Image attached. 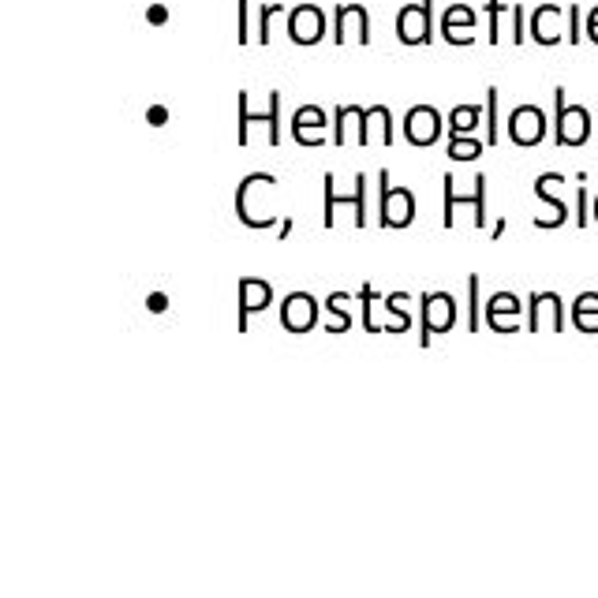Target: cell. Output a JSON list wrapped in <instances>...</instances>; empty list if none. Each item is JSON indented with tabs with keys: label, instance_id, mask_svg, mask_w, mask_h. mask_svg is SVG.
<instances>
[{
	"label": "cell",
	"instance_id": "cell-1",
	"mask_svg": "<svg viewBox=\"0 0 598 598\" xmlns=\"http://www.w3.org/2000/svg\"><path fill=\"white\" fill-rule=\"evenodd\" d=\"M236 113H240V124H236V143L247 146L251 143V124H262L266 128V143L281 146V90H270L266 98V113L251 116V94L240 90L236 94Z\"/></svg>",
	"mask_w": 598,
	"mask_h": 598
},
{
	"label": "cell",
	"instance_id": "cell-2",
	"mask_svg": "<svg viewBox=\"0 0 598 598\" xmlns=\"http://www.w3.org/2000/svg\"><path fill=\"white\" fill-rule=\"evenodd\" d=\"M591 139V113L584 105H569L565 101V86H554V143L565 146H584Z\"/></svg>",
	"mask_w": 598,
	"mask_h": 598
},
{
	"label": "cell",
	"instance_id": "cell-3",
	"mask_svg": "<svg viewBox=\"0 0 598 598\" xmlns=\"http://www.w3.org/2000/svg\"><path fill=\"white\" fill-rule=\"evenodd\" d=\"M415 217L412 187L389 184V169L378 172V225L382 228H408Z\"/></svg>",
	"mask_w": 598,
	"mask_h": 598
},
{
	"label": "cell",
	"instance_id": "cell-4",
	"mask_svg": "<svg viewBox=\"0 0 598 598\" xmlns=\"http://www.w3.org/2000/svg\"><path fill=\"white\" fill-rule=\"evenodd\" d=\"M456 303L449 292H423L419 299V344L430 348V341L438 337V333H449L456 326Z\"/></svg>",
	"mask_w": 598,
	"mask_h": 598
},
{
	"label": "cell",
	"instance_id": "cell-5",
	"mask_svg": "<svg viewBox=\"0 0 598 598\" xmlns=\"http://www.w3.org/2000/svg\"><path fill=\"white\" fill-rule=\"evenodd\" d=\"M397 38L404 45L434 42V0H419V4H404V8H400Z\"/></svg>",
	"mask_w": 598,
	"mask_h": 598
},
{
	"label": "cell",
	"instance_id": "cell-6",
	"mask_svg": "<svg viewBox=\"0 0 598 598\" xmlns=\"http://www.w3.org/2000/svg\"><path fill=\"white\" fill-rule=\"evenodd\" d=\"M445 206H442V221H445V228H453L456 225V206H471L475 210V228H483L486 225V176H475V191L471 195H460L456 191V180L445 172Z\"/></svg>",
	"mask_w": 598,
	"mask_h": 598
},
{
	"label": "cell",
	"instance_id": "cell-7",
	"mask_svg": "<svg viewBox=\"0 0 598 598\" xmlns=\"http://www.w3.org/2000/svg\"><path fill=\"white\" fill-rule=\"evenodd\" d=\"M322 38H326V12L318 4H296L288 12V42L318 45Z\"/></svg>",
	"mask_w": 598,
	"mask_h": 598
},
{
	"label": "cell",
	"instance_id": "cell-8",
	"mask_svg": "<svg viewBox=\"0 0 598 598\" xmlns=\"http://www.w3.org/2000/svg\"><path fill=\"white\" fill-rule=\"evenodd\" d=\"M352 34L359 45H371V15L363 4H337L333 8V45H344Z\"/></svg>",
	"mask_w": 598,
	"mask_h": 598
},
{
	"label": "cell",
	"instance_id": "cell-9",
	"mask_svg": "<svg viewBox=\"0 0 598 598\" xmlns=\"http://www.w3.org/2000/svg\"><path fill=\"white\" fill-rule=\"evenodd\" d=\"M400 128L412 146H434L442 139V113L434 105H415V109H408Z\"/></svg>",
	"mask_w": 598,
	"mask_h": 598
},
{
	"label": "cell",
	"instance_id": "cell-10",
	"mask_svg": "<svg viewBox=\"0 0 598 598\" xmlns=\"http://www.w3.org/2000/svg\"><path fill=\"white\" fill-rule=\"evenodd\" d=\"M281 326L288 333H311L318 326V299L311 292H288L285 303H281Z\"/></svg>",
	"mask_w": 598,
	"mask_h": 598
},
{
	"label": "cell",
	"instance_id": "cell-11",
	"mask_svg": "<svg viewBox=\"0 0 598 598\" xmlns=\"http://www.w3.org/2000/svg\"><path fill=\"white\" fill-rule=\"evenodd\" d=\"M509 139H513L516 146H539L542 139H546V113H542L539 105H520V109H513V116H509Z\"/></svg>",
	"mask_w": 598,
	"mask_h": 598
},
{
	"label": "cell",
	"instance_id": "cell-12",
	"mask_svg": "<svg viewBox=\"0 0 598 598\" xmlns=\"http://www.w3.org/2000/svg\"><path fill=\"white\" fill-rule=\"evenodd\" d=\"M326 124L329 120L322 105H299L292 113V139L299 146H322L326 139H333V135H326Z\"/></svg>",
	"mask_w": 598,
	"mask_h": 598
},
{
	"label": "cell",
	"instance_id": "cell-13",
	"mask_svg": "<svg viewBox=\"0 0 598 598\" xmlns=\"http://www.w3.org/2000/svg\"><path fill=\"white\" fill-rule=\"evenodd\" d=\"M240 303H236V311H240V333L251 329V314L255 311H266L273 303V285L270 281H262V277H240Z\"/></svg>",
	"mask_w": 598,
	"mask_h": 598
},
{
	"label": "cell",
	"instance_id": "cell-14",
	"mask_svg": "<svg viewBox=\"0 0 598 598\" xmlns=\"http://www.w3.org/2000/svg\"><path fill=\"white\" fill-rule=\"evenodd\" d=\"M542 318H550L554 333L565 329V303H561L557 292H531L527 296V333H539Z\"/></svg>",
	"mask_w": 598,
	"mask_h": 598
},
{
	"label": "cell",
	"instance_id": "cell-15",
	"mask_svg": "<svg viewBox=\"0 0 598 598\" xmlns=\"http://www.w3.org/2000/svg\"><path fill=\"white\" fill-rule=\"evenodd\" d=\"M565 8L561 4H539L531 19H527V38L539 45H557L561 42V19H565Z\"/></svg>",
	"mask_w": 598,
	"mask_h": 598
},
{
	"label": "cell",
	"instance_id": "cell-16",
	"mask_svg": "<svg viewBox=\"0 0 598 598\" xmlns=\"http://www.w3.org/2000/svg\"><path fill=\"white\" fill-rule=\"evenodd\" d=\"M524 307L527 303H520L513 292H498V296L486 303V326L494 329V333H516Z\"/></svg>",
	"mask_w": 598,
	"mask_h": 598
},
{
	"label": "cell",
	"instance_id": "cell-17",
	"mask_svg": "<svg viewBox=\"0 0 598 598\" xmlns=\"http://www.w3.org/2000/svg\"><path fill=\"white\" fill-rule=\"evenodd\" d=\"M475 23H479L475 8H468V4H453V8H445V15H442V38L449 45H471L475 42Z\"/></svg>",
	"mask_w": 598,
	"mask_h": 598
},
{
	"label": "cell",
	"instance_id": "cell-18",
	"mask_svg": "<svg viewBox=\"0 0 598 598\" xmlns=\"http://www.w3.org/2000/svg\"><path fill=\"white\" fill-rule=\"evenodd\" d=\"M356 143L359 146H371L374 139V124L382 128V139L385 146L393 143V113L385 109V105H371V109H356Z\"/></svg>",
	"mask_w": 598,
	"mask_h": 598
},
{
	"label": "cell",
	"instance_id": "cell-19",
	"mask_svg": "<svg viewBox=\"0 0 598 598\" xmlns=\"http://www.w3.org/2000/svg\"><path fill=\"white\" fill-rule=\"evenodd\" d=\"M359 303H363V329L367 333H389V307H385V296L374 292V285L359 288Z\"/></svg>",
	"mask_w": 598,
	"mask_h": 598
},
{
	"label": "cell",
	"instance_id": "cell-20",
	"mask_svg": "<svg viewBox=\"0 0 598 598\" xmlns=\"http://www.w3.org/2000/svg\"><path fill=\"white\" fill-rule=\"evenodd\" d=\"M348 303H352V296L348 292H333V296L326 299V333H348V329L356 326V318H352V311H348Z\"/></svg>",
	"mask_w": 598,
	"mask_h": 598
},
{
	"label": "cell",
	"instance_id": "cell-21",
	"mask_svg": "<svg viewBox=\"0 0 598 598\" xmlns=\"http://www.w3.org/2000/svg\"><path fill=\"white\" fill-rule=\"evenodd\" d=\"M572 326L580 333H598V292H580L572 303Z\"/></svg>",
	"mask_w": 598,
	"mask_h": 598
},
{
	"label": "cell",
	"instance_id": "cell-22",
	"mask_svg": "<svg viewBox=\"0 0 598 598\" xmlns=\"http://www.w3.org/2000/svg\"><path fill=\"white\" fill-rule=\"evenodd\" d=\"M483 120H486V109H479V105H456L453 113H449L445 131H449V135H475Z\"/></svg>",
	"mask_w": 598,
	"mask_h": 598
},
{
	"label": "cell",
	"instance_id": "cell-23",
	"mask_svg": "<svg viewBox=\"0 0 598 598\" xmlns=\"http://www.w3.org/2000/svg\"><path fill=\"white\" fill-rule=\"evenodd\" d=\"M326 202H322V221H326V228L337 225V206H352L356 210V187H352V195H341L337 191V180H333V172H326Z\"/></svg>",
	"mask_w": 598,
	"mask_h": 598
},
{
	"label": "cell",
	"instance_id": "cell-24",
	"mask_svg": "<svg viewBox=\"0 0 598 598\" xmlns=\"http://www.w3.org/2000/svg\"><path fill=\"white\" fill-rule=\"evenodd\" d=\"M554 180H557V172H542L539 180H535V199H542L546 206H554V228L557 225H565V217H569V206H565V199H557L554 191Z\"/></svg>",
	"mask_w": 598,
	"mask_h": 598
},
{
	"label": "cell",
	"instance_id": "cell-25",
	"mask_svg": "<svg viewBox=\"0 0 598 598\" xmlns=\"http://www.w3.org/2000/svg\"><path fill=\"white\" fill-rule=\"evenodd\" d=\"M385 307H389V333H408V329H412L408 292H389V296H385Z\"/></svg>",
	"mask_w": 598,
	"mask_h": 598
},
{
	"label": "cell",
	"instance_id": "cell-26",
	"mask_svg": "<svg viewBox=\"0 0 598 598\" xmlns=\"http://www.w3.org/2000/svg\"><path fill=\"white\" fill-rule=\"evenodd\" d=\"M445 150H449L453 161H479L486 150V139H475V135H449Z\"/></svg>",
	"mask_w": 598,
	"mask_h": 598
},
{
	"label": "cell",
	"instance_id": "cell-27",
	"mask_svg": "<svg viewBox=\"0 0 598 598\" xmlns=\"http://www.w3.org/2000/svg\"><path fill=\"white\" fill-rule=\"evenodd\" d=\"M498 101H501V90L498 86H490L486 90V146H498L501 143V120H498Z\"/></svg>",
	"mask_w": 598,
	"mask_h": 598
},
{
	"label": "cell",
	"instance_id": "cell-28",
	"mask_svg": "<svg viewBox=\"0 0 598 598\" xmlns=\"http://www.w3.org/2000/svg\"><path fill=\"white\" fill-rule=\"evenodd\" d=\"M273 15H288V8H285V4H262V8H258V30H255V42L258 45H270Z\"/></svg>",
	"mask_w": 598,
	"mask_h": 598
},
{
	"label": "cell",
	"instance_id": "cell-29",
	"mask_svg": "<svg viewBox=\"0 0 598 598\" xmlns=\"http://www.w3.org/2000/svg\"><path fill=\"white\" fill-rule=\"evenodd\" d=\"M352 116H356V109H352V105H337V109H333V128H329V135H333L329 143H333V146L348 143V120H352Z\"/></svg>",
	"mask_w": 598,
	"mask_h": 598
},
{
	"label": "cell",
	"instance_id": "cell-30",
	"mask_svg": "<svg viewBox=\"0 0 598 598\" xmlns=\"http://www.w3.org/2000/svg\"><path fill=\"white\" fill-rule=\"evenodd\" d=\"M501 12H505V0H486V42H501Z\"/></svg>",
	"mask_w": 598,
	"mask_h": 598
},
{
	"label": "cell",
	"instance_id": "cell-31",
	"mask_svg": "<svg viewBox=\"0 0 598 598\" xmlns=\"http://www.w3.org/2000/svg\"><path fill=\"white\" fill-rule=\"evenodd\" d=\"M479 322H483V314H479V273H471L468 277V333H479Z\"/></svg>",
	"mask_w": 598,
	"mask_h": 598
},
{
	"label": "cell",
	"instance_id": "cell-32",
	"mask_svg": "<svg viewBox=\"0 0 598 598\" xmlns=\"http://www.w3.org/2000/svg\"><path fill=\"white\" fill-rule=\"evenodd\" d=\"M356 228L367 225V172H356Z\"/></svg>",
	"mask_w": 598,
	"mask_h": 598
},
{
	"label": "cell",
	"instance_id": "cell-33",
	"mask_svg": "<svg viewBox=\"0 0 598 598\" xmlns=\"http://www.w3.org/2000/svg\"><path fill=\"white\" fill-rule=\"evenodd\" d=\"M527 42V15H524V4H513V45H524Z\"/></svg>",
	"mask_w": 598,
	"mask_h": 598
},
{
	"label": "cell",
	"instance_id": "cell-34",
	"mask_svg": "<svg viewBox=\"0 0 598 598\" xmlns=\"http://www.w3.org/2000/svg\"><path fill=\"white\" fill-rule=\"evenodd\" d=\"M584 23H580V4H569V42H584Z\"/></svg>",
	"mask_w": 598,
	"mask_h": 598
},
{
	"label": "cell",
	"instance_id": "cell-35",
	"mask_svg": "<svg viewBox=\"0 0 598 598\" xmlns=\"http://www.w3.org/2000/svg\"><path fill=\"white\" fill-rule=\"evenodd\" d=\"M236 19H240V27H236V42L247 45L251 42V27H247V0H236Z\"/></svg>",
	"mask_w": 598,
	"mask_h": 598
},
{
	"label": "cell",
	"instance_id": "cell-36",
	"mask_svg": "<svg viewBox=\"0 0 598 598\" xmlns=\"http://www.w3.org/2000/svg\"><path fill=\"white\" fill-rule=\"evenodd\" d=\"M587 221H591V210H587V187L580 184V191H576V225L587 228Z\"/></svg>",
	"mask_w": 598,
	"mask_h": 598
},
{
	"label": "cell",
	"instance_id": "cell-37",
	"mask_svg": "<svg viewBox=\"0 0 598 598\" xmlns=\"http://www.w3.org/2000/svg\"><path fill=\"white\" fill-rule=\"evenodd\" d=\"M587 38L598 45V8H591V15H587Z\"/></svg>",
	"mask_w": 598,
	"mask_h": 598
},
{
	"label": "cell",
	"instance_id": "cell-38",
	"mask_svg": "<svg viewBox=\"0 0 598 598\" xmlns=\"http://www.w3.org/2000/svg\"><path fill=\"white\" fill-rule=\"evenodd\" d=\"M165 307H169V299H165V292H154V296H150V311H165Z\"/></svg>",
	"mask_w": 598,
	"mask_h": 598
},
{
	"label": "cell",
	"instance_id": "cell-39",
	"mask_svg": "<svg viewBox=\"0 0 598 598\" xmlns=\"http://www.w3.org/2000/svg\"><path fill=\"white\" fill-rule=\"evenodd\" d=\"M150 120H154V128H161V124H165V120H169V113H165V109H161V105H157V109H150Z\"/></svg>",
	"mask_w": 598,
	"mask_h": 598
},
{
	"label": "cell",
	"instance_id": "cell-40",
	"mask_svg": "<svg viewBox=\"0 0 598 598\" xmlns=\"http://www.w3.org/2000/svg\"><path fill=\"white\" fill-rule=\"evenodd\" d=\"M595 221H598V195H595Z\"/></svg>",
	"mask_w": 598,
	"mask_h": 598
}]
</instances>
